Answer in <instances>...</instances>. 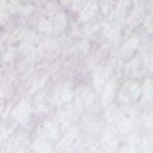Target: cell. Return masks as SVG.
I'll list each match as a JSON object with an SVG mask.
<instances>
[{"label": "cell", "mask_w": 153, "mask_h": 153, "mask_svg": "<svg viewBox=\"0 0 153 153\" xmlns=\"http://www.w3.org/2000/svg\"><path fill=\"white\" fill-rule=\"evenodd\" d=\"M97 12H98V1L97 0H87L82 8V10H80V19L84 22H87L89 19H92Z\"/></svg>", "instance_id": "obj_1"}, {"label": "cell", "mask_w": 153, "mask_h": 153, "mask_svg": "<svg viewBox=\"0 0 153 153\" xmlns=\"http://www.w3.org/2000/svg\"><path fill=\"white\" fill-rule=\"evenodd\" d=\"M52 25H54V31H63L66 27V16L64 12H59L52 17Z\"/></svg>", "instance_id": "obj_2"}, {"label": "cell", "mask_w": 153, "mask_h": 153, "mask_svg": "<svg viewBox=\"0 0 153 153\" xmlns=\"http://www.w3.org/2000/svg\"><path fill=\"white\" fill-rule=\"evenodd\" d=\"M139 46V40L135 37H131V38H129V40L125 42V44L123 45L121 47V54L123 55H129V54H131V52L135 51V49Z\"/></svg>", "instance_id": "obj_3"}, {"label": "cell", "mask_w": 153, "mask_h": 153, "mask_svg": "<svg viewBox=\"0 0 153 153\" xmlns=\"http://www.w3.org/2000/svg\"><path fill=\"white\" fill-rule=\"evenodd\" d=\"M37 31L41 32V33H51L54 31V25L50 19H46V18H42L38 21V25H37Z\"/></svg>", "instance_id": "obj_4"}, {"label": "cell", "mask_w": 153, "mask_h": 153, "mask_svg": "<svg viewBox=\"0 0 153 153\" xmlns=\"http://www.w3.org/2000/svg\"><path fill=\"white\" fill-rule=\"evenodd\" d=\"M56 13H59V5H57V1H54V0H49V1H46L45 16L54 17Z\"/></svg>", "instance_id": "obj_5"}, {"label": "cell", "mask_w": 153, "mask_h": 153, "mask_svg": "<svg viewBox=\"0 0 153 153\" xmlns=\"http://www.w3.org/2000/svg\"><path fill=\"white\" fill-rule=\"evenodd\" d=\"M33 12H35V5L30 4V3H27L26 5H22V8H21V14L23 17H30Z\"/></svg>", "instance_id": "obj_6"}, {"label": "cell", "mask_w": 153, "mask_h": 153, "mask_svg": "<svg viewBox=\"0 0 153 153\" xmlns=\"http://www.w3.org/2000/svg\"><path fill=\"white\" fill-rule=\"evenodd\" d=\"M13 57H14V49H9V50L5 52V54L3 55V60L8 63V61H12V60H13Z\"/></svg>", "instance_id": "obj_7"}]
</instances>
